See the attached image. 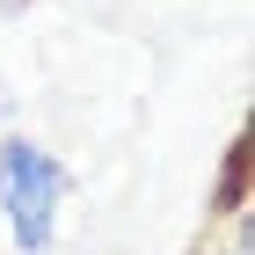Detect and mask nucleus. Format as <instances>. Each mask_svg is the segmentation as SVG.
Wrapping results in <instances>:
<instances>
[{"label": "nucleus", "mask_w": 255, "mask_h": 255, "mask_svg": "<svg viewBox=\"0 0 255 255\" xmlns=\"http://www.w3.org/2000/svg\"><path fill=\"white\" fill-rule=\"evenodd\" d=\"M59 212H66V160L37 138H0V219L22 255L59 248Z\"/></svg>", "instance_id": "nucleus-1"}]
</instances>
